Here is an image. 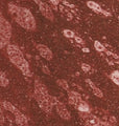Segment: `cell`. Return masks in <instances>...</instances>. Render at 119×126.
Returning a JSON list of instances; mask_svg holds the SVG:
<instances>
[{
  "mask_svg": "<svg viewBox=\"0 0 119 126\" xmlns=\"http://www.w3.org/2000/svg\"><path fill=\"white\" fill-rule=\"evenodd\" d=\"M9 11L15 21L28 31H34L36 29V22L30 12L24 7L16 6L13 3L9 4Z\"/></svg>",
  "mask_w": 119,
  "mask_h": 126,
  "instance_id": "1",
  "label": "cell"
},
{
  "mask_svg": "<svg viewBox=\"0 0 119 126\" xmlns=\"http://www.w3.org/2000/svg\"><path fill=\"white\" fill-rule=\"evenodd\" d=\"M6 53L9 55L10 60L13 62L23 74L26 75V76H31L28 63H27V61L24 59V56H23V54L21 53V50L19 49L18 46L13 45V44H9L6 47Z\"/></svg>",
  "mask_w": 119,
  "mask_h": 126,
  "instance_id": "2",
  "label": "cell"
},
{
  "mask_svg": "<svg viewBox=\"0 0 119 126\" xmlns=\"http://www.w3.org/2000/svg\"><path fill=\"white\" fill-rule=\"evenodd\" d=\"M35 97L37 99L40 106L45 110L46 112H50L52 109V103H51V97L48 94V92L45 86L41 84L39 81H36L35 87Z\"/></svg>",
  "mask_w": 119,
  "mask_h": 126,
  "instance_id": "3",
  "label": "cell"
},
{
  "mask_svg": "<svg viewBox=\"0 0 119 126\" xmlns=\"http://www.w3.org/2000/svg\"><path fill=\"white\" fill-rule=\"evenodd\" d=\"M11 24L7 22L4 17L1 15V21H0V39H1V47H4L11 38L12 33Z\"/></svg>",
  "mask_w": 119,
  "mask_h": 126,
  "instance_id": "4",
  "label": "cell"
},
{
  "mask_svg": "<svg viewBox=\"0 0 119 126\" xmlns=\"http://www.w3.org/2000/svg\"><path fill=\"white\" fill-rule=\"evenodd\" d=\"M85 126H109L108 123L106 122H101L100 120L92 115H87L85 116Z\"/></svg>",
  "mask_w": 119,
  "mask_h": 126,
  "instance_id": "5",
  "label": "cell"
},
{
  "mask_svg": "<svg viewBox=\"0 0 119 126\" xmlns=\"http://www.w3.org/2000/svg\"><path fill=\"white\" fill-rule=\"evenodd\" d=\"M55 107H57L58 113L63 118V119H65V120H69L70 119V113H69V111L67 110V108L65 107V105L63 104L62 102H57Z\"/></svg>",
  "mask_w": 119,
  "mask_h": 126,
  "instance_id": "6",
  "label": "cell"
},
{
  "mask_svg": "<svg viewBox=\"0 0 119 126\" xmlns=\"http://www.w3.org/2000/svg\"><path fill=\"white\" fill-rule=\"evenodd\" d=\"M37 48H38V50H39V53L41 54V56L44 57L45 59H47V60H50V59L52 58V53H51V50H50L46 45L39 44V45L37 46Z\"/></svg>",
  "mask_w": 119,
  "mask_h": 126,
  "instance_id": "7",
  "label": "cell"
},
{
  "mask_svg": "<svg viewBox=\"0 0 119 126\" xmlns=\"http://www.w3.org/2000/svg\"><path fill=\"white\" fill-rule=\"evenodd\" d=\"M39 6H40V10L42 11L43 15H44L46 18L50 19V20H53V14H52V11L50 10V7L47 5L46 3L41 2V3L39 4Z\"/></svg>",
  "mask_w": 119,
  "mask_h": 126,
  "instance_id": "8",
  "label": "cell"
},
{
  "mask_svg": "<svg viewBox=\"0 0 119 126\" xmlns=\"http://www.w3.org/2000/svg\"><path fill=\"white\" fill-rule=\"evenodd\" d=\"M14 115L16 117V121H17L18 126H28V124H27V119L25 118V116L20 112L18 109L14 112Z\"/></svg>",
  "mask_w": 119,
  "mask_h": 126,
  "instance_id": "9",
  "label": "cell"
},
{
  "mask_svg": "<svg viewBox=\"0 0 119 126\" xmlns=\"http://www.w3.org/2000/svg\"><path fill=\"white\" fill-rule=\"evenodd\" d=\"M83 100L81 96H79L78 94H76L75 92H70L69 93V103L71 105H74L75 107H77V105L81 103Z\"/></svg>",
  "mask_w": 119,
  "mask_h": 126,
  "instance_id": "10",
  "label": "cell"
},
{
  "mask_svg": "<svg viewBox=\"0 0 119 126\" xmlns=\"http://www.w3.org/2000/svg\"><path fill=\"white\" fill-rule=\"evenodd\" d=\"M87 5H88L90 9H92V10H94V11H96V12H99V13H104L105 15H107L108 16L109 15V13H107V12H105L104 10L101 9L100 6H99L97 3H95V2H93V1H89L88 3H87Z\"/></svg>",
  "mask_w": 119,
  "mask_h": 126,
  "instance_id": "11",
  "label": "cell"
},
{
  "mask_svg": "<svg viewBox=\"0 0 119 126\" xmlns=\"http://www.w3.org/2000/svg\"><path fill=\"white\" fill-rule=\"evenodd\" d=\"M87 82H88L89 85L91 86V87H92L93 93H94L95 96H97L98 98H101V97H102V93H101V90H100V89H98V87H96V86H95V84L93 83V82H91L90 80H87Z\"/></svg>",
  "mask_w": 119,
  "mask_h": 126,
  "instance_id": "12",
  "label": "cell"
},
{
  "mask_svg": "<svg viewBox=\"0 0 119 126\" xmlns=\"http://www.w3.org/2000/svg\"><path fill=\"white\" fill-rule=\"evenodd\" d=\"M110 77H111V80H112L115 84L119 85V72H113Z\"/></svg>",
  "mask_w": 119,
  "mask_h": 126,
  "instance_id": "13",
  "label": "cell"
},
{
  "mask_svg": "<svg viewBox=\"0 0 119 126\" xmlns=\"http://www.w3.org/2000/svg\"><path fill=\"white\" fill-rule=\"evenodd\" d=\"M0 84L2 86H6L9 84V80H7V78L5 77L4 73H1L0 74Z\"/></svg>",
  "mask_w": 119,
  "mask_h": 126,
  "instance_id": "14",
  "label": "cell"
},
{
  "mask_svg": "<svg viewBox=\"0 0 119 126\" xmlns=\"http://www.w3.org/2000/svg\"><path fill=\"white\" fill-rule=\"evenodd\" d=\"M94 46H95V48H96L98 52H104V50H105V46L102 45L100 42H98V41L94 42Z\"/></svg>",
  "mask_w": 119,
  "mask_h": 126,
  "instance_id": "15",
  "label": "cell"
},
{
  "mask_svg": "<svg viewBox=\"0 0 119 126\" xmlns=\"http://www.w3.org/2000/svg\"><path fill=\"white\" fill-rule=\"evenodd\" d=\"M64 35H65L67 38H73V37L75 36L73 32H71V31H69V30H65V31H64Z\"/></svg>",
  "mask_w": 119,
  "mask_h": 126,
  "instance_id": "16",
  "label": "cell"
},
{
  "mask_svg": "<svg viewBox=\"0 0 119 126\" xmlns=\"http://www.w3.org/2000/svg\"><path fill=\"white\" fill-rule=\"evenodd\" d=\"M58 84H59V85H61L64 89H67V88H68V84H67L64 80H59V81H58Z\"/></svg>",
  "mask_w": 119,
  "mask_h": 126,
  "instance_id": "17",
  "label": "cell"
},
{
  "mask_svg": "<svg viewBox=\"0 0 119 126\" xmlns=\"http://www.w3.org/2000/svg\"><path fill=\"white\" fill-rule=\"evenodd\" d=\"M82 68L84 69V72H89L91 67L89 65H87V64H85V63H84V64H82Z\"/></svg>",
  "mask_w": 119,
  "mask_h": 126,
  "instance_id": "18",
  "label": "cell"
},
{
  "mask_svg": "<svg viewBox=\"0 0 119 126\" xmlns=\"http://www.w3.org/2000/svg\"><path fill=\"white\" fill-rule=\"evenodd\" d=\"M42 68H43V69H44V70H45V73H46V74H49V73H50V72H49V70H48V68H47V67H46V66H43V67H42Z\"/></svg>",
  "mask_w": 119,
  "mask_h": 126,
  "instance_id": "19",
  "label": "cell"
},
{
  "mask_svg": "<svg viewBox=\"0 0 119 126\" xmlns=\"http://www.w3.org/2000/svg\"><path fill=\"white\" fill-rule=\"evenodd\" d=\"M50 1H51V2H52V4H58V3H59V1H60V0H50Z\"/></svg>",
  "mask_w": 119,
  "mask_h": 126,
  "instance_id": "20",
  "label": "cell"
},
{
  "mask_svg": "<svg viewBox=\"0 0 119 126\" xmlns=\"http://www.w3.org/2000/svg\"><path fill=\"white\" fill-rule=\"evenodd\" d=\"M35 1H36V2H37V3H38V4H40V3H41V1H40V0H35Z\"/></svg>",
  "mask_w": 119,
  "mask_h": 126,
  "instance_id": "21",
  "label": "cell"
}]
</instances>
